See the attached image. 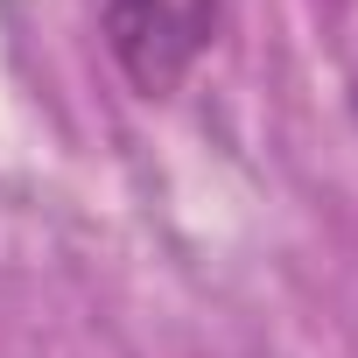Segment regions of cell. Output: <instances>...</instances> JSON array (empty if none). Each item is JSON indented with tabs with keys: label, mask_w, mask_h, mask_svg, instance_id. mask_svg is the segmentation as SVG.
I'll use <instances>...</instances> for the list:
<instances>
[{
	"label": "cell",
	"mask_w": 358,
	"mask_h": 358,
	"mask_svg": "<svg viewBox=\"0 0 358 358\" xmlns=\"http://www.w3.org/2000/svg\"><path fill=\"white\" fill-rule=\"evenodd\" d=\"M218 29V0H99V36L141 99H169Z\"/></svg>",
	"instance_id": "cell-1"
},
{
	"label": "cell",
	"mask_w": 358,
	"mask_h": 358,
	"mask_svg": "<svg viewBox=\"0 0 358 358\" xmlns=\"http://www.w3.org/2000/svg\"><path fill=\"white\" fill-rule=\"evenodd\" d=\"M351 120H358V71H351Z\"/></svg>",
	"instance_id": "cell-2"
}]
</instances>
